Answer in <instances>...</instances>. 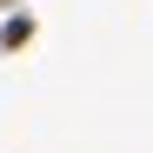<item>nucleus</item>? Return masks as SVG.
<instances>
[{
	"instance_id": "2",
	"label": "nucleus",
	"mask_w": 153,
	"mask_h": 153,
	"mask_svg": "<svg viewBox=\"0 0 153 153\" xmlns=\"http://www.w3.org/2000/svg\"><path fill=\"white\" fill-rule=\"evenodd\" d=\"M7 7H13V0H0V13H7Z\"/></svg>"
},
{
	"instance_id": "1",
	"label": "nucleus",
	"mask_w": 153,
	"mask_h": 153,
	"mask_svg": "<svg viewBox=\"0 0 153 153\" xmlns=\"http://www.w3.org/2000/svg\"><path fill=\"white\" fill-rule=\"evenodd\" d=\"M33 33H40V20H33L27 7H7V20H0V53H20V47H33Z\"/></svg>"
}]
</instances>
